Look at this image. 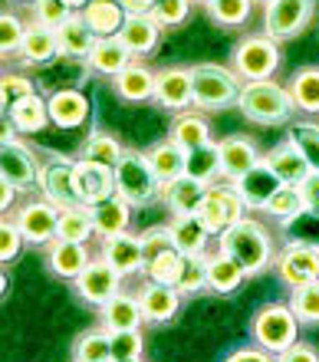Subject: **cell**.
Returning a JSON list of instances; mask_svg holds the SVG:
<instances>
[{
	"instance_id": "8992f818",
	"label": "cell",
	"mask_w": 319,
	"mask_h": 362,
	"mask_svg": "<svg viewBox=\"0 0 319 362\" xmlns=\"http://www.w3.org/2000/svg\"><path fill=\"white\" fill-rule=\"evenodd\" d=\"M283 53L280 43L267 33H254L244 37L231 53V66L244 83H257V79H273V73L280 69Z\"/></svg>"
},
{
	"instance_id": "7dc6e473",
	"label": "cell",
	"mask_w": 319,
	"mask_h": 362,
	"mask_svg": "<svg viewBox=\"0 0 319 362\" xmlns=\"http://www.w3.org/2000/svg\"><path fill=\"white\" fill-rule=\"evenodd\" d=\"M175 286L181 290V296H191V293L207 290V254H201V257H185L181 274H178V284Z\"/></svg>"
},
{
	"instance_id": "11a10c76",
	"label": "cell",
	"mask_w": 319,
	"mask_h": 362,
	"mask_svg": "<svg viewBox=\"0 0 319 362\" xmlns=\"http://www.w3.org/2000/svg\"><path fill=\"white\" fill-rule=\"evenodd\" d=\"M139 240H141V250H145V264H149L151 257H158L161 250L175 247V240H171V228H168V224H155V228L141 230Z\"/></svg>"
},
{
	"instance_id": "6f0895ef",
	"label": "cell",
	"mask_w": 319,
	"mask_h": 362,
	"mask_svg": "<svg viewBox=\"0 0 319 362\" xmlns=\"http://www.w3.org/2000/svg\"><path fill=\"white\" fill-rule=\"evenodd\" d=\"M280 362H319V353H316V346H310V343H293L286 353H280L277 356Z\"/></svg>"
},
{
	"instance_id": "74e56055",
	"label": "cell",
	"mask_w": 319,
	"mask_h": 362,
	"mask_svg": "<svg viewBox=\"0 0 319 362\" xmlns=\"http://www.w3.org/2000/svg\"><path fill=\"white\" fill-rule=\"evenodd\" d=\"M95 234L93 211L89 204H73V208H59V240H76V244H89Z\"/></svg>"
},
{
	"instance_id": "cb8c5ba5",
	"label": "cell",
	"mask_w": 319,
	"mask_h": 362,
	"mask_svg": "<svg viewBox=\"0 0 319 362\" xmlns=\"http://www.w3.org/2000/svg\"><path fill=\"white\" fill-rule=\"evenodd\" d=\"M155 69L145 66L141 59H132L129 66L112 79V89L119 99L125 103H145V99H155Z\"/></svg>"
},
{
	"instance_id": "ab89813d",
	"label": "cell",
	"mask_w": 319,
	"mask_h": 362,
	"mask_svg": "<svg viewBox=\"0 0 319 362\" xmlns=\"http://www.w3.org/2000/svg\"><path fill=\"white\" fill-rule=\"evenodd\" d=\"M185 175H191L195 181H204V185H214V178H221V152H217V142H207L195 152H188V162H185Z\"/></svg>"
},
{
	"instance_id": "94428289",
	"label": "cell",
	"mask_w": 319,
	"mask_h": 362,
	"mask_svg": "<svg viewBox=\"0 0 319 362\" xmlns=\"http://www.w3.org/2000/svg\"><path fill=\"white\" fill-rule=\"evenodd\" d=\"M119 4L125 7V13H151L158 0H119Z\"/></svg>"
},
{
	"instance_id": "816d5d0a",
	"label": "cell",
	"mask_w": 319,
	"mask_h": 362,
	"mask_svg": "<svg viewBox=\"0 0 319 362\" xmlns=\"http://www.w3.org/2000/svg\"><path fill=\"white\" fill-rule=\"evenodd\" d=\"M188 13H191V0H158L155 10H151V17H155V23H158L161 30L181 27V23L188 20Z\"/></svg>"
},
{
	"instance_id": "4316f807",
	"label": "cell",
	"mask_w": 319,
	"mask_h": 362,
	"mask_svg": "<svg viewBox=\"0 0 319 362\" xmlns=\"http://www.w3.org/2000/svg\"><path fill=\"white\" fill-rule=\"evenodd\" d=\"M263 162L277 172V178H280L283 185H300V181H306L310 178V172H313L310 162H306V155H303L290 139L280 142V145H273L270 152L263 155Z\"/></svg>"
},
{
	"instance_id": "f907efd6",
	"label": "cell",
	"mask_w": 319,
	"mask_h": 362,
	"mask_svg": "<svg viewBox=\"0 0 319 362\" xmlns=\"http://www.w3.org/2000/svg\"><path fill=\"white\" fill-rule=\"evenodd\" d=\"M109 339H112V362L141 359V353H145L141 329H119V333H109Z\"/></svg>"
},
{
	"instance_id": "ee69618b",
	"label": "cell",
	"mask_w": 319,
	"mask_h": 362,
	"mask_svg": "<svg viewBox=\"0 0 319 362\" xmlns=\"http://www.w3.org/2000/svg\"><path fill=\"white\" fill-rule=\"evenodd\" d=\"M286 139H290L310 162L313 172H319V122H310V119H296L286 129Z\"/></svg>"
},
{
	"instance_id": "7402d4cb",
	"label": "cell",
	"mask_w": 319,
	"mask_h": 362,
	"mask_svg": "<svg viewBox=\"0 0 319 362\" xmlns=\"http://www.w3.org/2000/svg\"><path fill=\"white\" fill-rule=\"evenodd\" d=\"M145 320V310L139 303V293H115L109 303L99 310V326L109 329V333H119V329H141Z\"/></svg>"
},
{
	"instance_id": "91938a15",
	"label": "cell",
	"mask_w": 319,
	"mask_h": 362,
	"mask_svg": "<svg viewBox=\"0 0 319 362\" xmlns=\"http://www.w3.org/2000/svg\"><path fill=\"white\" fill-rule=\"evenodd\" d=\"M17 194L20 191L10 185V181L0 178V208H4V214H13L17 211Z\"/></svg>"
},
{
	"instance_id": "6da1fadb",
	"label": "cell",
	"mask_w": 319,
	"mask_h": 362,
	"mask_svg": "<svg viewBox=\"0 0 319 362\" xmlns=\"http://www.w3.org/2000/svg\"><path fill=\"white\" fill-rule=\"evenodd\" d=\"M217 250L227 254L231 260H237L247 276H257L277 264V244H273L270 228L263 221L250 218V214L217 238Z\"/></svg>"
},
{
	"instance_id": "8d00e7d4",
	"label": "cell",
	"mask_w": 319,
	"mask_h": 362,
	"mask_svg": "<svg viewBox=\"0 0 319 362\" xmlns=\"http://www.w3.org/2000/svg\"><path fill=\"white\" fill-rule=\"evenodd\" d=\"M286 89H290V99L296 105V112L319 115V66L296 69Z\"/></svg>"
},
{
	"instance_id": "ac0fdd59",
	"label": "cell",
	"mask_w": 319,
	"mask_h": 362,
	"mask_svg": "<svg viewBox=\"0 0 319 362\" xmlns=\"http://www.w3.org/2000/svg\"><path fill=\"white\" fill-rule=\"evenodd\" d=\"M139 303L145 310V320L149 323H171L181 310V290L168 284H155V280H145L139 286Z\"/></svg>"
},
{
	"instance_id": "4dcf8cb0",
	"label": "cell",
	"mask_w": 319,
	"mask_h": 362,
	"mask_svg": "<svg viewBox=\"0 0 319 362\" xmlns=\"http://www.w3.org/2000/svg\"><path fill=\"white\" fill-rule=\"evenodd\" d=\"M168 139L178 145V148H185V152H195L201 145L214 142V139H211V122H207L201 112H195V109L175 115V122H171V129H168Z\"/></svg>"
},
{
	"instance_id": "b9f144b4",
	"label": "cell",
	"mask_w": 319,
	"mask_h": 362,
	"mask_svg": "<svg viewBox=\"0 0 319 362\" xmlns=\"http://www.w3.org/2000/svg\"><path fill=\"white\" fill-rule=\"evenodd\" d=\"M122 155H125V145L119 142L112 132H93L89 139H86L83 158H89V162H99V165H109V168H115Z\"/></svg>"
},
{
	"instance_id": "d6a6232c",
	"label": "cell",
	"mask_w": 319,
	"mask_h": 362,
	"mask_svg": "<svg viewBox=\"0 0 319 362\" xmlns=\"http://www.w3.org/2000/svg\"><path fill=\"white\" fill-rule=\"evenodd\" d=\"M7 122H10V129H17L20 135H37V132H43V129L50 125V103L40 93L27 95L23 103H17L7 112Z\"/></svg>"
},
{
	"instance_id": "836d02e7",
	"label": "cell",
	"mask_w": 319,
	"mask_h": 362,
	"mask_svg": "<svg viewBox=\"0 0 319 362\" xmlns=\"http://www.w3.org/2000/svg\"><path fill=\"white\" fill-rule=\"evenodd\" d=\"M83 17H86V23L93 27L95 37L103 40V37H119V30L125 27L129 13H125V7L119 0H89V7L83 10Z\"/></svg>"
},
{
	"instance_id": "44dd1931",
	"label": "cell",
	"mask_w": 319,
	"mask_h": 362,
	"mask_svg": "<svg viewBox=\"0 0 319 362\" xmlns=\"http://www.w3.org/2000/svg\"><path fill=\"white\" fill-rule=\"evenodd\" d=\"M234 185H237L240 198L247 201V208H250V211H263V208H267V201H270L273 194L283 188V181L277 178V172H273L267 162L254 165V168H250L244 178H237Z\"/></svg>"
},
{
	"instance_id": "4fadbf2b",
	"label": "cell",
	"mask_w": 319,
	"mask_h": 362,
	"mask_svg": "<svg viewBox=\"0 0 319 362\" xmlns=\"http://www.w3.org/2000/svg\"><path fill=\"white\" fill-rule=\"evenodd\" d=\"M122 280L125 276L115 274L105 257H93L89 267L73 280V286H76V293H79V300H86V303L95 306V310H103L115 293H122Z\"/></svg>"
},
{
	"instance_id": "52a82bcc",
	"label": "cell",
	"mask_w": 319,
	"mask_h": 362,
	"mask_svg": "<svg viewBox=\"0 0 319 362\" xmlns=\"http://www.w3.org/2000/svg\"><path fill=\"white\" fill-rule=\"evenodd\" d=\"M247 201L240 198L234 181H221V185H207V194H204V204H201V221L207 224V230L221 238L227 228H234L240 218H247Z\"/></svg>"
},
{
	"instance_id": "d590c367",
	"label": "cell",
	"mask_w": 319,
	"mask_h": 362,
	"mask_svg": "<svg viewBox=\"0 0 319 362\" xmlns=\"http://www.w3.org/2000/svg\"><path fill=\"white\" fill-rule=\"evenodd\" d=\"M145 155H149L151 172L158 175L161 185H168V181H175V178H181V175H185L188 152H185V148H178V145L171 142V139H165V142H155Z\"/></svg>"
},
{
	"instance_id": "2e32d148",
	"label": "cell",
	"mask_w": 319,
	"mask_h": 362,
	"mask_svg": "<svg viewBox=\"0 0 319 362\" xmlns=\"http://www.w3.org/2000/svg\"><path fill=\"white\" fill-rule=\"evenodd\" d=\"M76 191H79V201L89 204V208L105 198H112L115 194V168L89 162V158H76Z\"/></svg>"
},
{
	"instance_id": "83f0119b",
	"label": "cell",
	"mask_w": 319,
	"mask_h": 362,
	"mask_svg": "<svg viewBox=\"0 0 319 362\" xmlns=\"http://www.w3.org/2000/svg\"><path fill=\"white\" fill-rule=\"evenodd\" d=\"M89 260H93L89 247H86V244H76V240H59L57 238L47 247L50 270H53L57 276H63V280H76V276L89 267Z\"/></svg>"
},
{
	"instance_id": "e7e4bbea",
	"label": "cell",
	"mask_w": 319,
	"mask_h": 362,
	"mask_svg": "<svg viewBox=\"0 0 319 362\" xmlns=\"http://www.w3.org/2000/svg\"><path fill=\"white\" fill-rule=\"evenodd\" d=\"M257 4H273V0H257Z\"/></svg>"
},
{
	"instance_id": "3957f363",
	"label": "cell",
	"mask_w": 319,
	"mask_h": 362,
	"mask_svg": "<svg viewBox=\"0 0 319 362\" xmlns=\"http://www.w3.org/2000/svg\"><path fill=\"white\" fill-rule=\"evenodd\" d=\"M191 79H195V109L201 112L231 109L244 89V79L234 73V66H221V63H195Z\"/></svg>"
},
{
	"instance_id": "5b68a950",
	"label": "cell",
	"mask_w": 319,
	"mask_h": 362,
	"mask_svg": "<svg viewBox=\"0 0 319 362\" xmlns=\"http://www.w3.org/2000/svg\"><path fill=\"white\" fill-rule=\"evenodd\" d=\"M115 194H122L132 208H145L151 201H158L161 194V181L151 172L149 155L125 148V155L115 165Z\"/></svg>"
},
{
	"instance_id": "277c9868",
	"label": "cell",
	"mask_w": 319,
	"mask_h": 362,
	"mask_svg": "<svg viewBox=\"0 0 319 362\" xmlns=\"http://www.w3.org/2000/svg\"><path fill=\"white\" fill-rule=\"evenodd\" d=\"M250 339L267 353L280 356L293 343H300V320L290 310V303H267L250 320Z\"/></svg>"
},
{
	"instance_id": "d6986e66",
	"label": "cell",
	"mask_w": 319,
	"mask_h": 362,
	"mask_svg": "<svg viewBox=\"0 0 319 362\" xmlns=\"http://www.w3.org/2000/svg\"><path fill=\"white\" fill-rule=\"evenodd\" d=\"M207 185L204 181H195L191 175H181V178L161 185L158 201H165V208L171 211V218H181V214H197L201 204H204Z\"/></svg>"
},
{
	"instance_id": "03108f58",
	"label": "cell",
	"mask_w": 319,
	"mask_h": 362,
	"mask_svg": "<svg viewBox=\"0 0 319 362\" xmlns=\"http://www.w3.org/2000/svg\"><path fill=\"white\" fill-rule=\"evenodd\" d=\"M23 4H37V0H23Z\"/></svg>"
},
{
	"instance_id": "484cf974",
	"label": "cell",
	"mask_w": 319,
	"mask_h": 362,
	"mask_svg": "<svg viewBox=\"0 0 319 362\" xmlns=\"http://www.w3.org/2000/svg\"><path fill=\"white\" fill-rule=\"evenodd\" d=\"M50 122L59 129H79L89 119V99L79 89H57L50 93Z\"/></svg>"
},
{
	"instance_id": "bcb514c9",
	"label": "cell",
	"mask_w": 319,
	"mask_h": 362,
	"mask_svg": "<svg viewBox=\"0 0 319 362\" xmlns=\"http://www.w3.org/2000/svg\"><path fill=\"white\" fill-rule=\"evenodd\" d=\"M254 4H257V0H217V4H211V7H207V13L214 17V23H221V27H227V30H234V27H244L247 20H250Z\"/></svg>"
},
{
	"instance_id": "9c48e42d",
	"label": "cell",
	"mask_w": 319,
	"mask_h": 362,
	"mask_svg": "<svg viewBox=\"0 0 319 362\" xmlns=\"http://www.w3.org/2000/svg\"><path fill=\"white\" fill-rule=\"evenodd\" d=\"M316 17V0H273L263 10V33L277 43L300 37Z\"/></svg>"
},
{
	"instance_id": "681fc988",
	"label": "cell",
	"mask_w": 319,
	"mask_h": 362,
	"mask_svg": "<svg viewBox=\"0 0 319 362\" xmlns=\"http://www.w3.org/2000/svg\"><path fill=\"white\" fill-rule=\"evenodd\" d=\"M33 79L23 76V73H4L0 79V105H4V112H10L17 103H23L27 95H33Z\"/></svg>"
},
{
	"instance_id": "f35d334b",
	"label": "cell",
	"mask_w": 319,
	"mask_h": 362,
	"mask_svg": "<svg viewBox=\"0 0 319 362\" xmlns=\"http://www.w3.org/2000/svg\"><path fill=\"white\" fill-rule=\"evenodd\" d=\"M73 362H112V339H109V329L95 326V329H86V333L76 336Z\"/></svg>"
},
{
	"instance_id": "1f68e13d",
	"label": "cell",
	"mask_w": 319,
	"mask_h": 362,
	"mask_svg": "<svg viewBox=\"0 0 319 362\" xmlns=\"http://www.w3.org/2000/svg\"><path fill=\"white\" fill-rule=\"evenodd\" d=\"M132 59L135 57L125 49V43L119 37H103L99 43H95L93 53H89V59H86V69H93V73H103V76L115 79L125 66H129Z\"/></svg>"
},
{
	"instance_id": "e575fe53",
	"label": "cell",
	"mask_w": 319,
	"mask_h": 362,
	"mask_svg": "<svg viewBox=\"0 0 319 362\" xmlns=\"http://www.w3.org/2000/svg\"><path fill=\"white\" fill-rule=\"evenodd\" d=\"M244 280H247V274L237 260H231L227 254H221V250L207 254V290H211V293H217V296L234 293Z\"/></svg>"
},
{
	"instance_id": "7c38bea8",
	"label": "cell",
	"mask_w": 319,
	"mask_h": 362,
	"mask_svg": "<svg viewBox=\"0 0 319 362\" xmlns=\"http://www.w3.org/2000/svg\"><path fill=\"white\" fill-rule=\"evenodd\" d=\"M273 267H277V276L290 290L313 284V280H319V247L306 244V240H290L283 250H277V264Z\"/></svg>"
},
{
	"instance_id": "f5cc1de1",
	"label": "cell",
	"mask_w": 319,
	"mask_h": 362,
	"mask_svg": "<svg viewBox=\"0 0 319 362\" xmlns=\"http://www.w3.org/2000/svg\"><path fill=\"white\" fill-rule=\"evenodd\" d=\"M23 234H20L17 221L10 218V214H4V221H0V260L4 264H10V260L20 257V250H23Z\"/></svg>"
},
{
	"instance_id": "be15d7a7",
	"label": "cell",
	"mask_w": 319,
	"mask_h": 362,
	"mask_svg": "<svg viewBox=\"0 0 319 362\" xmlns=\"http://www.w3.org/2000/svg\"><path fill=\"white\" fill-rule=\"evenodd\" d=\"M201 4H204V7H211V4H217V0H201Z\"/></svg>"
},
{
	"instance_id": "8fae6325",
	"label": "cell",
	"mask_w": 319,
	"mask_h": 362,
	"mask_svg": "<svg viewBox=\"0 0 319 362\" xmlns=\"http://www.w3.org/2000/svg\"><path fill=\"white\" fill-rule=\"evenodd\" d=\"M40 198H47L50 204L57 208H73V204H83L79 201V191H76V162L73 158H47L40 165Z\"/></svg>"
},
{
	"instance_id": "7bdbcfd3",
	"label": "cell",
	"mask_w": 319,
	"mask_h": 362,
	"mask_svg": "<svg viewBox=\"0 0 319 362\" xmlns=\"http://www.w3.org/2000/svg\"><path fill=\"white\" fill-rule=\"evenodd\" d=\"M181 264H185V254H181L178 247H168V250H161L158 257H151L149 264H145L141 276H145V280H155V284L175 286L178 284V274H181Z\"/></svg>"
},
{
	"instance_id": "7a4b0ae2",
	"label": "cell",
	"mask_w": 319,
	"mask_h": 362,
	"mask_svg": "<svg viewBox=\"0 0 319 362\" xmlns=\"http://www.w3.org/2000/svg\"><path fill=\"white\" fill-rule=\"evenodd\" d=\"M237 109L244 112V119L257 125H283L290 122V115L296 112V105L290 99V89L280 86L277 79H257V83H244Z\"/></svg>"
},
{
	"instance_id": "30bf717a",
	"label": "cell",
	"mask_w": 319,
	"mask_h": 362,
	"mask_svg": "<svg viewBox=\"0 0 319 362\" xmlns=\"http://www.w3.org/2000/svg\"><path fill=\"white\" fill-rule=\"evenodd\" d=\"M40 155L23 139H4L0 142V178L10 181L20 194H27L40 185Z\"/></svg>"
},
{
	"instance_id": "603a6c76",
	"label": "cell",
	"mask_w": 319,
	"mask_h": 362,
	"mask_svg": "<svg viewBox=\"0 0 319 362\" xmlns=\"http://www.w3.org/2000/svg\"><path fill=\"white\" fill-rule=\"evenodd\" d=\"M168 228H171L175 247H178L185 257H201V254H207L211 238H214V234L207 230V224L201 221V214H181V218H171Z\"/></svg>"
},
{
	"instance_id": "e0dca14e",
	"label": "cell",
	"mask_w": 319,
	"mask_h": 362,
	"mask_svg": "<svg viewBox=\"0 0 319 362\" xmlns=\"http://www.w3.org/2000/svg\"><path fill=\"white\" fill-rule=\"evenodd\" d=\"M99 257L109 260V267L122 276H135L145 270V250H141L139 234H115V238L103 240V254Z\"/></svg>"
},
{
	"instance_id": "f546056e",
	"label": "cell",
	"mask_w": 319,
	"mask_h": 362,
	"mask_svg": "<svg viewBox=\"0 0 319 362\" xmlns=\"http://www.w3.org/2000/svg\"><path fill=\"white\" fill-rule=\"evenodd\" d=\"M93 224H95V238H115V234H125L132 224V204L122 194H112V198L93 204Z\"/></svg>"
},
{
	"instance_id": "d4e9b609",
	"label": "cell",
	"mask_w": 319,
	"mask_h": 362,
	"mask_svg": "<svg viewBox=\"0 0 319 362\" xmlns=\"http://www.w3.org/2000/svg\"><path fill=\"white\" fill-rule=\"evenodd\" d=\"M158 37H161V27L155 23V17H151V13H129L125 27L119 30V40H122L125 49H129L135 59L155 53Z\"/></svg>"
},
{
	"instance_id": "f1b7e54d",
	"label": "cell",
	"mask_w": 319,
	"mask_h": 362,
	"mask_svg": "<svg viewBox=\"0 0 319 362\" xmlns=\"http://www.w3.org/2000/svg\"><path fill=\"white\" fill-rule=\"evenodd\" d=\"M57 40H59V53H63V57L83 59V63L89 59V53L95 49V43H99V37H95L93 27L86 23L83 13H73L66 23H59Z\"/></svg>"
},
{
	"instance_id": "003e7915",
	"label": "cell",
	"mask_w": 319,
	"mask_h": 362,
	"mask_svg": "<svg viewBox=\"0 0 319 362\" xmlns=\"http://www.w3.org/2000/svg\"><path fill=\"white\" fill-rule=\"evenodd\" d=\"M125 362H141V359H125Z\"/></svg>"
},
{
	"instance_id": "5bb4252c",
	"label": "cell",
	"mask_w": 319,
	"mask_h": 362,
	"mask_svg": "<svg viewBox=\"0 0 319 362\" xmlns=\"http://www.w3.org/2000/svg\"><path fill=\"white\" fill-rule=\"evenodd\" d=\"M155 103L171 112H188L195 109V79L191 66H165L155 76Z\"/></svg>"
},
{
	"instance_id": "60d3db41",
	"label": "cell",
	"mask_w": 319,
	"mask_h": 362,
	"mask_svg": "<svg viewBox=\"0 0 319 362\" xmlns=\"http://www.w3.org/2000/svg\"><path fill=\"white\" fill-rule=\"evenodd\" d=\"M263 214H270L273 221H280V224H290L293 218H300V214H306V204H303V194L296 185H283L277 194H273L270 201H267V208H263Z\"/></svg>"
},
{
	"instance_id": "680465c9",
	"label": "cell",
	"mask_w": 319,
	"mask_h": 362,
	"mask_svg": "<svg viewBox=\"0 0 319 362\" xmlns=\"http://www.w3.org/2000/svg\"><path fill=\"white\" fill-rule=\"evenodd\" d=\"M224 362H280V359L267 353V349H260V346H244V349H234Z\"/></svg>"
},
{
	"instance_id": "f6af8a7d",
	"label": "cell",
	"mask_w": 319,
	"mask_h": 362,
	"mask_svg": "<svg viewBox=\"0 0 319 362\" xmlns=\"http://www.w3.org/2000/svg\"><path fill=\"white\" fill-rule=\"evenodd\" d=\"M286 303H290V310L296 313L300 326H319V280L296 286Z\"/></svg>"
},
{
	"instance_id": "9f6ffc18",
	"label": "cell",
	"mask_w": 319,
	"mask_h": 362,
	"mask_svg": "<svg viewBox=\"0 0 319 362\" xmlns=\"http://www.w3.org/2000/svg\"><path fill=\"white\" fill-rule=\"evenodd\" d=\"M296 188H300V194H303L306 211H310V214H319V172H310V178L300 181Z\"/></svg>"
},
{
	"instance_id": "c3c4849f",
	"label": "cell",
	"mask_w": 319,
	"mask_h": 362,
	"mask_svg": "<svg viewBox=\"0 0 319 362\" xmlns=\"http://www.w3.org/2000/svg\"><path fill=\"white\" fill-rule=\"evenodd\" d=\"M23 37H27V23H23L13 10H4V13H0V49H4V59L17 57Z\"/></svg>"
},
{
	"instance_id": "db71d44e",
	"label": "cell",
	"mask_w": 319,
	"mask_h": 362,
	"mask_svg": "<svg viewBox=\"0 0 319 362\" xmlns=\"http://www.w3.org/2000/svg\"><path fill=\"white\" fill-rule=\"evenodd\" d=\"M69 17H73V10H69L66 0H37V4H33V20L43 23V27L57 30L59 23H66Z\"/></svg>"
},
{
	"instance_id": "ffe728a7",
	"label": "cell",
	"mask_w": 319,
	"mask_h": 362,
	"mask_svg": "<svg viewBox=\"0 0 319 362\" xmlns=\"http://www.w3.org/2000/svg\"><path fill=\"white\" fill-rule=\"evenodd\" d=\"M59 57V40H57V30L53 27H43L37 20L27 23V37L20 43V53L17 59L23 66H47L50 59Z\"/></svg>"
},
{
	"instance_id": "6125c7cd",
	"label": "cell",
	"mask_w": 319,
	"mask_h": 362,
	"mask_svg": "<svg viewBox=\"0 0 319 362\" xmlns=\"http://www.w3.org/2000/svg\"><path fill=\"white\" fill-rule=\"evenodd\" d=\"M66 4H69V10H73V13H83V10L89 7V0H66Z\"/></svg>"
},
{
	"instance_id": "9a60e30c",
	"label": "cell",
	"mask_w": 319,
	"mask_h": 362,
	"mask_svg": "<svg viewBox=\"0 0 319 362\" xmlns=\"http://www.w3.org/2000/svg\"><path fill=\"white\" fill-rule=\"evenodd\" d=\"M217 152H221V178L224 181L244 178L254 165L263 162V152L257 148L254 139H247V135H227V139H221Z\"/></svg>"
},
{
	"instance_id": "ba28073f",
	"label": "cell",
	"mask_w": 319,
	"mask_h": 362,
	"mask_svg": "<svg viewBox=\"0 0 319 362\" xmlns=\"http://www.w3.org/2000/svg\"><path fill=\"white\" fill-rule=\"evenodd\" d=\"M10 218L17 221L20 234L30 247H50L59 234V208L50 204L47 198H30L23 201Z\"/></svg>"
}]
</instances>
